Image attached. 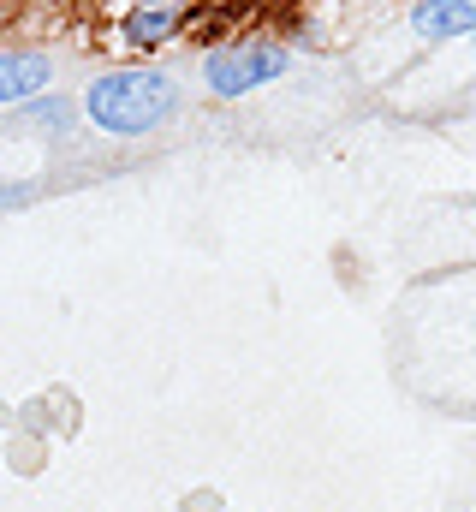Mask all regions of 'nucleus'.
Returning <instances> with one entry per match:
<instances>
[{
	"label": "nucleus",
	"instance_id": "obj_3",
	"mask_svg": "<svg viewBox=\"0 0 476 512\" xmlns=\"http://www.w3.org/2000/svg\"><path fill=\"white\" fill-rule=\"evenodd\" d=\"M191 12H197L191 0H125L114 18V42L125 54H155L191 30Z\"/></svg>",
	"mask_w": 476,
	"mask_h": 512
},
{
	"label": "nucleus",
	"instance_id": "obj_2",
	"mask_svg": "<svg viewBox=\"0 0 476 512\" xmlns=\"http://www.w3.org/2000/svg\"><path fill=\"white\" fill-rule=\"evenodd\" d=\"M286 66H292V54H286L274 36H233V42H215V48L203 54V84H209L221 102H238V96L274 84Z\"/></svg>",
	"mask_w": 476,
	"mask_h": 512
},
{
	"label": "nucleus",
	"instance_id": "obj_4",
	"mask_svg": "<svg viewBox=\"0 0 476 512\" xmlns=\"http://www.w3.org/2000/svg\"><path fill=\"white\" fill-rule=\"evenodd\" d=\"M48 78H54V60L48 54H36V48H0V102L6 108L42 96Z\"/></svg>",
	"mask_w": 476,
	"mask_h": 512
},
{
	"label": "nucleus",
	"instance_id": "obj_1",
	"mask_svg": "<svg viewBox=\"0 0 476 512\" xmlns=\"http://www.w3.org/2000/svg\"><path fill=\"white\" fill-rule=\"evenodd\" d=\"M84 114L108 137H143L179 114V84L155 66H114L84 90Z\"/></svg>",
	"mask_w": 476,
	"mask_h": 512
},
{
	"label": "nucleus",
	"instance_id": "obj_5",
	"mask_svg": "<svg viewBox=\"0 0 476 512\" xmlns=\"http://www.w3.org/2000/svg\"><path fill=\"white\" fill-rule=\"evenodd\" d=\"M411 30H417L423 42L476 36V0H417V6H411Z\"/></svg>",
	"mask_w": 476,
	"mask_h": 512
}]
</instances>
